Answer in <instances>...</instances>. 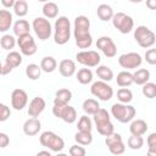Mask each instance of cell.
<instances>
[{"label": "cell", "mask_w": 156, "mask_h": 156, "mask_svg": "<svg viewBox=\"0 0 156 156\" xmlns=\"http://www.w3.org/2000/svg\"><path fill=\"white\" fill-rule=\"evenodd\" d=\"M73 35L76 45L79 49H88L93 44V38L90 34V21L87 16H77L73 23Z\"/></svg>", "instance_id": "6da1fadb"}, {"label": "cell", "mask_w": 156, "mask_h": 156, "mask_svg": "<svg viewBox=\"0 0 156 156\" xmlns=\"http://www.w3.org/2000/svg\"><path fill=\"white\" fill-rule=\"evenodd\" d=\"M71 38V22L66 16H60L54 26V41L58 45H65Z\"/></svg>", "instance_id": "7a4b0ae2"}, {"label": "cell", "mask_w": 156, "mask_h": 156, "mask_svg": "<svg viewBox=\"0 0 156 156\" xmlns=\"http://www.w3.org/2000/svg\"><path fill=\"white\" fill-rule=\"evenodd\" d=\"M93 116H94V123H95L96 130L100 135L107 136L115 132V127H113V123L111 122L110 113L105 108L100 107Z\"/></svg>", "instance_id": "3957f363"}, {"label": "cell", "mask_w": 156, "mask_h": 156, "mask_svg": "<svg viewBox=\"0 0 156 156\" xmlns=\"http://www.w3.org/2000/svg\"><path fill=\"white\" fill-rule=\"evenodd\" d=\"M135 107L128 104H122V102H116L111 106V115L112 117L121 122V123H128L135 117Z\"/></svg>", "instance_id": "277c9868"}, {"label": "cell", "mask_w": 156, "mask_h": 156, "mask_svg": "<svg viewBox=\"0 0 156 156\" xmlns=\"http://www.w3.org/2000/svg\"><path fill=\"white\" fill-rule=\"evenodd\" d=\"M39 141H40L41 146L49 149L52 152H61L65 147L63 139L61 136H58L56 133L50 132V130L43 132L39 136Z\"/></svg>", "instance_id": "5b68a950"}, {"label": "cell", "mask_w": 156, "mask_h": 156, "mask_svg": "<svg viewBox=\"0 0 156 156\" xmlns=\"http://www.w3.org/2000/svg\"><path fill=\"white\" fill-rule=\"evenodd\" d=\"M134 39L140 48L149 49V48L154 46V44L156 41V35L146 26H138L134 29Z\"/></svg>", "instance_id": "8992f818"}, {"label": "cell", "mask_w": 156, "mask_h": 156, "mask_svg": "<svg viewBox=\"0 0 156 156\" xmlns=\"http://www.w3.org/2000/svg\"><path fill=\"white\" fill-rule=\"evenodd\" d=\"M111 21H112L113 27H115L119 33H122V34H128V33H130V32L133 30V28H134V21H133V18H132L129 15L124 13V12L113 13Z\"/></svg>", "instance_id": "52a82bcc"}, {"label": "cell", "mask_w": 156, "mask_h": 156, "mask_svg": "<svg viewBox=\"0 0 156 156\" xmlns=\"http://www.w3.org/2000/svg\"><path fill=\"white\" fill-rule=\"evenodd\" d=\"M32 28L35 33V35L40 40H46L52 34V27L48 18L45 17H37L32 22Z\"/></svg>", "instance_id": "ba28073f"}, {"label": "cell", "mask_w": 156, "mask_h": 156, "mask_svg": "<svg viewBox=\"0 0 156 156\" xmlns=\"http://www.w3.org/2000/svg\"><path fill=\"white\" fill-rule=\"evenodd\" d=\"M52 113H54L55 117L62 119L63 122H66L68 124L74 123L76 119H77V111H76V108L72 107V106H69L68 104H66V105L54 104Z\"/></svg>", "instance_id": "9c48e42d"}, {"label": "cell", "mask_w": 156, "mask_h": 156, "mask_svg": "<svg viewBox=\"0 0 156 156\" xmlns=\"http://www.w3.org/2000/svg\"><path fill=\"white\" fill-rule=\"evenodd\" d=\"M90 93L95 98H98L99 100H101V101H108L113 96V89H112V87L108 85L107 82H104V80L94 82L91 84Z\"/></svg>", "instance_id": "30bf717a"}, {"label": "cell", "mask_w": 156, "mask_h": 156, "mask_svg": "<svg viewBox=\"0 0 156 156\" xmlns=\"http://www.w3.org/2000/svg\"><path fill=\"white\" fill-rule=\"evenodd\" d=\"M17 45L20 48V51L22 55L24 56H33L37 52V44L34 38L28 33V34H23L20 35L17 38Z\"/></svg>", "instance_id": "8fae6325"}, {"label": "cell", "mask_w": 156, "mask_h": 156, "mask_svg": "<svg viewBox=\"0 0 156 156\" xmlns=\"http://www.w3.org/2000/svg\"><path fill=\"white\" fill-rule=\"evenodd\" d=\"M76 58L80 65L87 66V67H96L101 61V57H100L99 52L95 51V50L79 51V52H77Z\"/></svg>", "instance_id": "7c38bea8"}, {"label": "cell", "mask_w": 156, "mask_h": 156, "mask_svg": "<svg viewBox=\"0 0 156 156\" xmlns=\"http://www.w3.org/2000/svg\"><path fill=\"white\" fill-rule=\"evenodd\" d=\"M105 144L112 155H121L126 151V145L122 140L121 134H118V133L113 132L110 135H107L105 139Z\"/></svg>", "instance_id": "4fadbf2b"}, {"label": "cell", "mask_w": 156, "mask_h": 156, "mask_svg": "<svg viewBox=\"0 0 156 156\" xmlns=\"http://www.w3.org/2000/svg\"><path fill=\"white\" fill-rule=\"evenodd\" d=\"M143 62V58L140 56V54L138 52H127V54H122L118 57V63L122 68L126 69H134L140 67Z\"/></svg>", "instance_id": "5bb4252c"}, {"label": "cell", "mask_w": 156, "mask_h": 156, "mask_svg": "<svg viewBox=\"0 0 156 156\" xmlns=\"http://www.w3.org/2000/svg\"><path fill=\"white\" fill-rule=\"evenodd\" d=\"M96 48L100 49L101 52L108 58L115 57L117 54V46L110 37H100L96 41Z\"/></svg>", "instance_id": "9a60e30c"}, {"label": "cell", "mask_w": 156, "mask_h": 156, "mask_svg": "<svg viewBox=\"0 0 156 156\" xmlns=\"http://www.w3.org/2000/svg\"><path fill=\"white\" fill-rule=\"evenodd\" d=\"M28 102V95L23 89H15L11 93V106L16 111H22Z\"/></svg>", "instance_id": "2e32d148"}, {"label": "cell", "mask_w": 156, "mask_h": 156, "mask_svg": "<svg viewBox=\"0 0 156 156\" xmlns=\"http://www.w3.org/2000/svg\"><path fill=\"white\" fill-rule=\"evenodd\" d=\"M22 63V55L18 51H10L6 55L5 63L2 65V74H9L13 68Z\"/></svg>", "instance_id": "e0dca14e"}, {"label": "cell", "mask_w": 156, "mask_h": 156, "mask_svg": "<svg viewBox=\"0 0 156 156\" xmlns=\"http://www.w3.org/2000/svg\"><path fill=\"white\" fill-rule=\"evenodd\" d=\"M46 107V102L43 98L40 96H35L32 99V101L29 102V106H28V116L29 117H38Z\"/></svg>", "instance_id": "ac0fdd59"}, {"label": "cell", "mask_w": 156, "mask_h": 156, "mask_svg": "<svg viewBox=\"0 0 156 156\" xmlns=\"http://www.w3.org/2000/svg\"><path fill=\"white\" fill-rule=\"evenodd\" d=\"M23 133L28 136H34L39 133V130L41 129V123L40 121L37 118V117H32V118H28L24 123H23Z\"/></svg>", "instance_id": "d6986e66"}, {"label": "cell", "mask_w": 156, "mask_h": 156, "mask_svg": "<svg viewBox=\"0 0 156 156\" xmlns=\"http://www.w3.org/2000/svg\"><path fill=\"white\" fill-rule=\"evenodd\" d=\"M76 63L69 58H65L58 63V72L62 77H72L76 73Z\"/></svg>", "instance_id": "ffe728a7"}, {"label": "cell", "mask_w": 156, "mask_h": 156, "mask_svg": "<svg viewBox=\"0 0 156 156\" xmlns=\"http://www.w3.org/2000/svg\"><path fill=\"white\" fill-rule=\"evenodd\" d=\"M129 126V132L133 135H144L147 132V123L144 119H132Z\"/></svg>", "instance_id": "44dd1931"}, {"label": "cell", "mask_w": 156, "mask_h": 156, "mask_svg": "<svg viewBox=\"0 0 156 156\" xmlns=\"http://www.w3.org/2000/svg\"><path fill=\"white\" fill-rule=\"evenodd\" d=\"M72 99V91L69 89L66 88H61L55 93V99H54V104L57 105H66L71 101Z\"/></svg>", "instance_id": "7402d4cb"}, {"label": "cell", "mask_w": 156, "mask_h": 156, "mask_svg": "<svg viewBox=\"0 0 156 156\" xmlns=\"http://www.w3.org/2000/svg\"><path fill=\"white\" fill-rule=\"evenodd\" d=\"M12 26V13L9 10H0V32H7Z\"/></svg>", "instance_id": "603a6c76"}, {"label": "cell", "mask_w": 156, "mask_h": 156, "mask_svg": "<svg viewBox=\"0 0 156 156\" xmlns=\"http://www.w3.org/2000/svg\"><path fill=\"white\" fill-rule=\"evenodd\" d=\"M96 15L101 21L107 22V21H111V18L113 16V10L107 4H100L96 9Z\"/></svg>", "instance_id": "cb8c5ba5"}, {"label": "cell", "mask_w": 156, "mask_h": 156, "mask_svg": "<svg viewBox=\"0 0 156 156\" xmlns=\"http://www.w3.org/2000/svg\"><path fill=\"white\" fill-rule=\"evenodd\" d=\"M41 11H43V15L45 18L52 20V18H56L58 15V6L52 1H46L43 6Z\"/></svg>", "instance_id": "d4e9b609"}, {"label": "cell", "mask_w": 156, "mask_h": 156, "mask_svg": "<svg viewBox=\"0 0 156 156\" xmlns=\"http://www.w3.org/2000/svg\"><path fill=\"white\" fill-rule=\"evenodd\" d=\"M132 74H133V83H135L138 85H143L144 83L149 82V79H150V71L146 68H139Z\"/></svg>", "instance_id": "484cf974"}, {"label": "cell", "mask_w": 156, "mask_h": 156, "mask_svg": "<svg viewBox=\"0 0 156 156\" xmlns=\"http://www.w3.org/2000/svg\"><path fill=\"white\" fill-rule=\"evenodd\" d=\"M96 76L100 78V80H104V82H110L113 79V71L108 67V66H105V65H98L96 66Z\"/></svg>", "instance_id": "4316f807"}, {"label": "cell", "mask_w": 156, "mask_h": 156, "mask_svg": "<svg viewBox=\"0 0 156 156\" xmlns=\"http://www.w3.org/2000/svg\"><path fill=\"white\" fill-rule=\"evenodd\" d=\"M29 30H30V26H29V22L26 20H17L13 24V34L17 37L28 34Z\"/></svg>", "instance_id": "83f0119b"}, {"label": "cell", "mask_w": 156, "mask_h": 156, "mask_svg": "<svg viewBox=\"0 0 156 156\" xmlns=\"http://www.w3.org/2000/svg\"><path fill=\"white\" fill-rule=\"evenodd\" d=\"M57 67V61L52 57V56H45L41 58L40 61V68L41 71H44L45 73H51L56 69Z\"/></svg>", "instance_id": "f1b7e54d"}, {"label": "cell", "mask_w": 156, "mask_h": 156, "mask_svg": "<svg viewBox=\"0 0 156 156\" xmlns=\"http://www.w3.org/2000/svg\"><path fill=\"white\" fill-rule=\"evenodd\" d=\"M74 140L77 144L83 145V146H88L93 143V135L91 132H83V130H78L74 134Z\"/></svg>", "instance_id": "f546056e"}, {"label": "cell", "mask_w": 156, "mask_h": 156, "mask_svg": "<svg viewBox=\"0 0 156 156\" xmlns=\"http://www.w3.org/2000/svg\"><path fill=\"white\" fill-rule=\"evenodd\" d=\"M116 82H117L118 87H121V88L129 87L130 84H133V74L128 71H122L117 74Z\"/></svg>", "instance_id": "4dcf8cb0"}, {"label": "cell", "mask_w": 156, "mask_h": 156, "mask_svg": "<svg viewBox=\"0 0 156 156\" xmlns=\"http://www.w3.org/2000/svg\"><path fill=\"white\" fill-rule=\"evenodd\" d=\"M82 108L85 112V115H94L100 108V105H99V101L95 99H87L83 101Z\"/></svg>", "instance_id": "1f68e13d"}, {"label": "cell", "mask_w": 156, "mask_h": 156, "mask_svg": "<svg viewBox=\"0 0 156 156\" xmlns=\"http://www.w3.org/2000/svg\"><path fill=\"white\" fill-rule=\"evenodd\" d=\"M41 74V68L39 65L37 63H29L26 67V76L30 79V80H37L40 78Z\"/></svg>", "instance_id": "d6a6232c"}, {"label": "cell", "mask_w": 156, "mask_h": 156, "mask_svg": "<svg viewBox=\"0 0 156 156\" xmlns=\"http://www.w3.org/2000/svg\"><path fill=\"white\" fill-rule=\"evenodd\" d=\"M76 77H77V80L80 84L85 85V84L91 83V80H93V72L89 68H80L77 72V76Z\"/></svg>", "instance_id": "836d02e7"}, {"label": "cell", "mask_w": 156, "mask_h": 156, "mask_svg": "<svg viewBox=\"0 0 156 156\" xmlns=\"http://www.w3.org/2000/svg\"><path fill=\"white\" fill-rule=\"evenodd\" d=\"M13 12L18 17H24L28 13V4L26 0H16L13 5Z\"/></svg>", "instance_id": "e575fe53"}, {"label": "cell", "mask_w": 156, "mask_h": 156, "mask_svg": "<svg viewBox=\"0 0 156 156\" xmlns=\"http://www.w3.org/2000/svg\"><path fill=\"white\" fill-rule=\"evenodd\" d=\"M117 99L122 104H129L133 100V93L127 87L126 88H121L117 91Z\"/></svg>", "instance_id": "d590c367"}, {"label": "cell", "mask_w": 156, "mask_h": 156, "mask_svg": "<svg viewBox=\"0 0 156 156\" xmlns=\"http://www.w3.org/2000/svg\"><path fill=\"white\" fill-rule=\"evenodd\" d=\"M143 95L147 99H155L156 98V84L152 82H146L143 84L141 88Z\"/></svg>", "instance_id": "8d00e7d4"}, {"label": "cell", "mask_w": 156, "mask_h": 156, "mask_svg": "<svg viewBox=\"0 0 156 156\" xmlns=\"http://www.w3.org/2000/svg\"><path fill=\"white\" fill-rule=\"evenodd\" d=\"M128 147L132 149V150H139L143 147L144 145V139H143V135H130L128 138Z\"/></svg>", "instance_id": "74e56055"}, {"label": "cell", "mask_w": 156, "mask_h": 156, "mask_svg": "<svg viewBox=\"0 0 156 156\" xmlns=\"http://www.w3.org/2000/svg\"><path fill=\"white\" fill-rule=\"evenodd\" d=\"M77 128H78V130L91 132V129H93V122H91V119L88 117V115H83V116L79 118L78 124H77Z\"/></svg>", "instance_id": "f35d334b"}, {"label": "cell", "mask_w": 156, "mask_h": 156, "mask_svg": "<svg viewBox=\"0 0 156 156\" xmlns=\"http://www.w3.org/2000/svg\"><path fill=\"white\" fill-rule=\"evenodd\" d=\"M0 45L5 50H12L15 48V45H16V39L11 34H5L0 39Z\"/></svg>", "instance_id": "ab89813d"}, {"label": "cell", "mask_w": 156, "mask_h": 156, "mask_svg": "<svg viewBox=\"0 0 156 156\" xmlns=\"http://www.w3.org/2000/svg\"><path fill=\"white\" fill-rule=\"evenodd\" d=\"M146 144H147V154L156 155V133H151L147 136Z\"/></svg>", "instance_id": "60d3db41"}, {"label": "cell", "mask_w": 156, "mask_h": 156, "mask_svg": "<svg viewBox=\"0 0 156 156\" xmlns=\"http://www.w3.org/2000/svg\"><path fill=\"white\" fill-rule=\"evenodd\" d=\"M69 155L71 156H84L87 154V150L83 147V145H79V144H76V145H72L69 147Z\"/></svg>", "instance_id": "b9f144b4"}, {"label": "cell", "mask_w": 156, "mask_h": 156, "mask_svg": "<svg viewBox=\"0 0 156 156\" xmlns=\"http://www.w3.org/2000/svg\"><path fill=\"white\" fill-rule=\"evenodd\" d=\"M11 116V110L7 105L0 102V122H5Z\"/></svg>", "instance_id": "7bdbcfd3"}, {"label": "cell", "mask_w": 156, "mask_h": 156, "mask_svg": "<svg viewBox=\"0 0 156 156\" xmlns=\"http://www.w3.org/2000/svg\"><path fill=\"white\" fill-rule=\"evenodd\" d=\"M145 60L149 65H156V49H154L152 46L149 48V50H146L145 52Z\"/></svg>", "instance_id": "ee69618b"}, {"label": "cell", "mask_w": 156, "mask_h": 156, "mask_svg": "<svg viewBox=\"0 0 156 156\" xmlns=\"http://www.w3.org/2000/svg\"><path fill=\"white\" fill-rule=\"evenodd\" d=\"M9 144H10V138H9V135H7L6 133L0 132V147L4 149V147H6Z\"/></svg>", "instance_id": "f6af8a7d"}, {"label": "cell", "mask_w": 156, "mask_h": 156, "mask_svg": "<svg viewBox=\"0 0 156 156\" xmlns=\"http://www.w3.org/2000/svg\"><path fill=\"white\" fill-rule=\"evenodd\" d=\"M15 2H16V0H1V4H2V6H4L5 9H11V7H13Z\"/></svg>", "instance_id": "bcb514c9"}, {"label": "cell", "mask_w": 156, "mask_h": 156, "mask_svg": "<svg viewBox=\"0 0 156 156\" xmlns=\"http://www.w3.org/2000/svg\"><path fill=\"white\" fill-rule=\"evenodd\" d=\"M146 7L150 10L156 9V0H146Z\"/></svg>", "instance_id": "7dc6e473"}, {"label": "cell", "mask_w": 156, "mask_h": 156, "mask_svg": "<svg viewBox=\"0 0 156 156\" xmlns=\"http://www.w3.org/2000/svg\"><path fill=\"white\" fill-rule=\"evenodd\" d=\"M37 155H38V156H39V155H46V156H51V152H50V150H44V151H39Z\"/></svg>", "instance_id": "c3c4849f"}, {"label": "cell", "mask_w": 156, "mask_h": 156, "mask_svg": "<svg viewBox=\"0 0 156 156\" xmlns=\"http://www.w3.org/2000/svg\"><path fill=\"white\" fill-rule=\"evenodd\" d=\"M130 2H133V4H139V2H141L143 0H129Z\"/></svg>", "instance_id": "681fc988"}, {"label": "cell", "mask_w": 156, "mask_h": 156, "mask_svg": "<svg viewBox=\"0 0 156 156\" xmlns=\"http://www.w3.org/2000/svg\"><path fill=\"white\" fill-rule=\"evenodd\" d=\"M2 74V63L0 62V76Z\"/></svg>", "instance_id": "f907efd6"}, {"label": "cell", "mask_w": 156, "mask_h": 156, "mask_svg": "<svg viewBox=\"0 0 156 156\" xmlns=\"http://www.w3.org/2000/svg\"><path fill=\"white\" fill-rule=\"evenodd\" d=\"M38 1H40V2H46V1H49V0H38Z\"/></svg>", "instance_id": "816d5d0a"}, {"label": "cell", "mask_w": 156, "mask_h": 156, "mask_svg": "<svg viewBox=\"0 0 156 156\" xmlns=\"http://www.w3.org/2000/svg\"><path fill=\"white\" fill-rule=\"evenodd\" d=\"M26 1H27V0H26Z\"/></svg>", "instance_id": "f5cc1de1"}]
</instances>
